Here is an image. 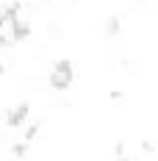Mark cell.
<instances>
[{
	"instance_id": "cell-1",
	"label": "cell",
	"mask_w": 158,
	"mask_h": 161,
	"mask_svg": "<svg viewBox=\"0 0 158 161\" xmlns=\"http://www.w3.org/2000/svg\"><path fill=\"white\" fill-rule=\"evenodd\" d=\"M28 114H31V106L22 100V103L14 106L11 111H6V125H8V128H22V125L28 122Z\"/></svg>"
},
{
	"instance_id": "cell-2",
	"label": "cell",
	"mask_w": 158,
	"mask_h": 161,
	"mask_svg": "<svg viewBox=\"0 0 158 161\" xmlns=\"http://www.w3.org/2000/svg\"><path fill=\"white\" fill-rule=\"evenodd\" d=\"M28 36H31V25H28V22H22V19L11 22V39H14V42H25Z\"/></svg>"
},
{
	"instance_id": "cell-3",
	"label": "cell",
	"mask_w": 158,
	"mask_h": 161,
	"mask_svg": "<svg viewBox=\"0 0 158 161\" xmlns=\"http://www.w3.org/2000/svg\"><path fill=\"white\" fill-rule=\"evenodd\" d=\"M69 83H72L69 75H61V72H56V69L50 72V89H56V92H67Z\"/></svg>"
},
{
	"instance_id": "cell-4",
	"label": "cell",
	"mask_w": 158,
	"mask_h": 161,
	"mask_svg": "<svg viewBox=\"0 0 158 161\" xmlns=\"http://www.w3.org/2000/svg\"><path fill=\"white\" fill-rule=\"evenodd\" d=\"M53 69H56V72H61V75H69V78H72V61H69V58H58V61L53 64Z\"/></svg>"
},
{
	"instance_id": "cell-5",
	"label": "cell",
	"mask_w": 158,
	"mask_h": 161,
	"mask_svg": "<svg viewBox=\"0 0 158 161\" xmlns=\"http://www.w3.org/2000/svg\"><path fill=\"white\" fill-rule=\"evenodd\" d=\"M3 14L8 17V22H17V19H19V3H8V6H3Z\"/></svg>"
},
{
	"instance_id": "cell-6",
	"label": "cell",
	"mask_w": 158,
	"mask_h": 161,
	"mask_svg": "<svg viewBox=\"0 0 158 161\" xmlns=\"http://www.w3.org/2000/svg\"><path fill=\"white\" fill-rule=\"evenodd\" d=\"M11 156H14V158L28 156V139H25V142H14V145H11Z\"/></svg>"
},
{
	"instance_id": "cell-7",
	"label": "cell",
	"mask_w": 158,
	"mask_h": 161,
	"mask_svg": "<svg viewBox=\"0 0 158 161\" xmlns=\"http://www.w3.org/2000/svg\"><path fill=\"white\" fill-rule=\"evenodd\" d=\"M119 31H122L119 19H117V17H108V22H106V33H108V36H117Z\"/></svg>"
},
{
	"instance_id": "cell-8",
	"label": "cell",
	"mask_w": 158,
	"mask_h": 161,
	"mask_svg": "<svg viewBox=\"0 0 158 161\" xmlns=\"http://www.w3.org/2000/svg\"><path fill=\"white\" fill-rule=\"evenodd\" d=\"M39 130H42V122H33V125H28V128H25V139H28V142H33V139L39 136Z\"/></svg>"
},
{
	"instance_id": "cell-9",
	"label": "cell",
	"mask_w": 158,
	"mask_h": 161,
	"mask_svg": "<svg viewBox=\"0 0 158 161\" xmlns=\"http://www.w3.org/2000/svg\"><path fill=\"white\" fill-rule=\"evenodd\" d=\"M125 142H117V145H114V156H117V158H125Z\"/></svg>"
},
{
	"instance_id": "cell-10",
	"label": "cell",
	"mask_w": 158,
	"mask_h": 161,
	"mask_svg": "<svg viewBox=\"0 0 158 161\" xmlns=\"http://www.w3.org/2000/svg\"><path fill=\"white\" fill-rule=\"evenodd\" d=\"M142 153H144V156H150V153H155V145H153L150 139H144V142H142Z\"/></svg>"
},
{
	"instance_id": "cell-11",
	"label": "cell",
	"mask_w": 158,
	"mask_h": 161,
	"mask_svg": "<svg viewBox=\"0 0 158 161\" xmlns=\"http://www.w3.org/2000/svg\"><path fill=\"white\" fill-rule=\"evenodd\" d=\"M8 45H14V39H8V36H3V33H0V50H6Z\"/></svg>"
},
{
	"instance_id": "cell-12",
	"label": "cell",
	"mask_w": 158,
	"mask_h": 161,
	"mask_svg": "<svg viewBox=\"0 0 158 161\" xmlns=\"http://www.w3.org/2000/svg\"><path fill=\"white\" fill-rule=\"evenodd\" d=\"M50 36H53V39H56V36H61V28H58V25H56V22H50Z\"/></svg>"
},
{
	"instance_id": "cell-13",
	"label": "cell",
	"mask_w": 158,
	"mask_h": 161,
	"mask_svg": "<svg viewBox=\"0 0 158 161\" xmlns=\"http://www.w3.org/2000/svg\"><path fill=\"white\" fill-rule=\"evenodd\" d=\"M6 25H11V22H8V17H6L3 11H0V28H6Z\"/></svg>"
},
{
	"instance_id": "cell-14",
	"label": "cell",
	"mask_w": 158,
	"mask_h": 161,
	"mask_svg": "<svg viewBox=\"0 0 158 161\" xmlns=\"http://www.w3.org/2000/svg\"><path fill=\"white\" fill-rule=\"evenodd\" d=\"M3 72H6V67H3V64H0V75H3Z\"/></svg>"
}]
</instances>
